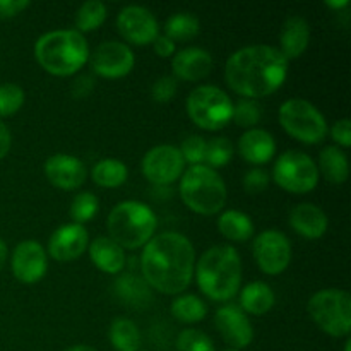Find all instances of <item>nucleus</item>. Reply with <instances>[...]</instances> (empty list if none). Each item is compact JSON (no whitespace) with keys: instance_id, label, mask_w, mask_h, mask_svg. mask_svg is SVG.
<instances>
[{"instance_id":"nucleus-36","label":"nucleus","mask_w":351,"mask_h":351,"mask_svg":"<svg viewBox=\"0 0 351 351\" xmlns=\"http://www.w3.org/2000/svg\"><path fill=\"white\" fill-rule=\"evenodd\" d=\"M24 105V89L14 82L0 84V117H10Z\"/></svg>"},{"instance_id":"nucleus-49","label":"nucleus","mask_w":351,"mask_h":351,"mask_svg":"<svg viewBox=\"0 0 351 351\" xmlns=\"http://www.w3.org/2000/svg\"><path fill=\"white\" fill-rule=\"evenodd\" d=\"M345 351H351V339H346V343H345Z\"/></svg>"},{"instance_id":"nucleus-3","label":"nucleus","mask_w":351,"mask_h":351,"mask_svg":"<svg viewBox=\"0 0 351 351\" xmlns=\"http://www.w3.org/2000/svg\"><path fill=\"white\" fill-rule=\"evenodd\" d=\"M202 293L213 302H228L242 283V261L233 247L216 245L206 250L194 267Z\"/></svg>"},{"instance_id":"nucleus-37","label":"nucleus","mask_w":351,"mask_h":351,"mask_svg":"<svg viewBox=\"0 0 351 351\" xmlns=\"http://www.w3.org/2000/svg\"><path fill=\"white\" fill-rule=\"evenodd\" d=\"M178 351H216L215 343L199 329H184L177 338Z\"/></svg>"},{"instance_id":"nucleus-44","label":"nucleus","mask_w":351,"mask_h":351,"mask_svg":"<svg viewBox=\"0 0 351 351\" xmlns=\"http://www.w3.org/2000/svg\"><path fill=\"white\" fill-rule=\"evenodd\" d=\"M153 48L154 51H156L158 57L167 58L175 53V43L170 40V38L165 36V34H158L156 40L153 41Z\"/></svg>"},{"instance_id":"nucleus-5","label":"nucleus","mask_w":351,"mask_h":351,"mask_svg":"<svg viewBox=\"0 0 351 351\" xmlns=\"http://www.w3.org/2000/svg\"><path fill=\"white\" fill-rule=\"evenodd\" d=\"M180 197L191 211L213 216L226 204V185L219 173L206 165L189 167L180 177Z\"/></svg>"},{"instance_id":"nucleus-33","label":"nucleus","mask_w":351,"mask_h":351,"mask_svg":"<svg viewBox=\"0 0 351 351\" xmlns=\"http://www.w3.org/2000/svg\"><path fill=\"white\" fill-rule=\"evenodd\" d=\"M263 119V106L256 101V99L240 98L239 101L233 105L232 120L239 127L243 129H256L257 123Z\"/></svg>"},{"instance_id":"nucleus-32","label":"nucleus","mask_w":351,"mask_h":351,"mask_svg":"<svg viewBox=\"0 0 351 351\" xmlns=\"http://www.w3.org/2000/svg\"><path fill=\"white\" fill-rule=\"evenodd\" d=\"M106 14H108V9H106L105 3L99 2V0H88L75 12V26H77L75 31L82 34L98 29L105 23Z\"/></svg>"},{"instance_id":"nucleus-34","label":"nucleus","mask_w":351,"mask_h":351,"mask_svg":"<svg viewBox=\"0 0 351 351\" xmlns=\"http://www.w3.org/2000/svg\"><path fill=\"white\" fill-rule=\"evenodd\" d=\"M233 151L235 149H233L232 141H228L226 137H213L206 144V167L213 168V170L226 167L233 158Z\"/></svg>"},{"instance_id":"nucleus-26","label":"nucleus","mask_w":351,"mask_h":351,"mask_svg":"<svg viewBox=\"0 0 351 351\" xmlns=\"http://www.w3.org/2000/svg\"><path fill=\"white\" fill-rule=\"evenodd\" d=\"M317 170L331 184H345L350 175V165L345 151L339 149L338 146H326L319 154Z\"/></svg>"},{"instance_id":"nucleus-28","label":"nucleus","mask_w":351,"mask_h":351,"mask_svg":"<svg viewBox=\"0 0 351 351\" xmlns=\"http://www.w3.org/2000/svg\"><path fill=\"white\" fill-rule=\"evenodd\" d=\"M108 336L115 351H139L141 348V331L130 319H115L110 326Z\"/></svg>"},{"instance_id":"nucleus-23","label":"nucleus","mask_w":351,"mask_h":351,"mask_svg":"<svg viewBox=\"0 0 351 351\" xmlns=\"http://www.w3.org/2000/svg\"><path fill=\"white\" fill-rule=\"evenodd\" d=\"M89 257L99 271L106 274H120L125 267V252L110 237H98L88 245Z\"/></svg>"},{"instance_id":"nucleus-2","label":"nucleus","mask_w":351,"mask_h":351,"mask_svg":"<svg viewBox=\"0 0 351 351\" xmlns=\"http://www.w3.org/2000/svg\"><path fill=\"white\" fill-rule=\"evenodd\" d=\"M288 75V60L278 48L252 45L226 60L225 79L242 98L259 99L276 93Z\"/></svg>"},{"instance_id":"nucleus-40","label":"nucleus","mask_w":351,"mask_h":351,"mask_svg":"<svg viewBox=\"0 0 351 351\" xmlns=\"http://www.w3.org/2000/svg\"><path fill=\"white\" fill-rule=\"evenodd\" d=\"M269 185V173L263 168H252L243 177V189L247 194H261Z\"/></svg>"},{"instance_id":"nucleus-45","label":"nucleus","mask_w":351,"mask_h":351,"mask_svg":"<svg viewBox=\"0 0 351 351\" xmlns=\"http://www.w3.org/2000/svg\"><path fill=\"white\" fill-rule=\"evenodd\" d=\"M10 144H12V137H10L9 127L0 120V160L7 156V153L10 151Z\"/></svg>"},{"instance_id":"nucleus-30","label":"nucleus","mask_w":351,"mask_h":351,"mask_svg":"<svg viewBox=\"0 0 351 351\" xmlns=\"http://www.w3.org/2000/svg\"><path fill=\"white\" fill-rule=\"evenodd\" d=\"M201 31V23L191 12H177L168 17L165 24V36L171 41H189L195 38Z\"/></svg>"},{"instance_id":"nucleus-48","label":"nucleus","mask_w":351,"mask_h":351,"mask_svg":"<svg viewBox=\"0 0 351 351\" xmlns=\"http://www.w3.org/2000/svg\"><path fill=\"white\" fill-rule=\"evenodd\" d=\"M65 351H96V350L88 345H75V346H71V348H67Z\"/></svg>"},{"instance_id":"nucleus-17","label":"nucleus","mask_w":351,"mask_h":351,"mask_svg":"<svg viewBox=\"0 0 351 351\" xmlns=\"http://www.w3.org/2000/svg\"><path fill=\"white\" fill-rule=\"evenodd\" d=\"M89 245L88 230L77 223H69L51 233L48 240V254L58 263H71L81 257Z\"/></svg>"},{"instance_id":"nucleus-51","label":"nucleus","mask_w":351,"mask_h":351,"mask_svg":"<svg viewBox=\"0 0 351 351\" xmlns=\"http://www.w3.org/2000/svg\"><path fill=\"white\" fill-rule=\"evenodd\" d=\"M139 351H141V350H139Z\"/></svg>"},{"instance_id":"nucleus-42","label":"nucleus","mask_w":351,"mask_h":351,"mask_svg":"<svg viewBox=\"0 0 351 351\" xmlns=\"http://www.w3.org/2000/svg\"><path fill=\"white\" fill-rule=\"evenodd\" d=\"M29 7V0H0V19L19 16Z\"/></svg>"},{"instance_id":"nucleus-14","label":"nucleus","mask_w":351,"mask_h":351,"mask_svg":"<svg viewBox=\"0 0 351 351\" xmlns=\"http://www.w3.org/2000/svg\"><path fill=\"white\" fill-rule=\"evenodd\" d=\"M117 27L123 40L129 43L144 47L156 40L160 34L158 21L149 9L141 5H127L117 17Z\"/></svg>"},{"instance_id":"nucleus-9","label":"nucleus","mask_w":351,"mask_h":351,"mask_svg":"<svg viewBox=\"0 0 351 351\" xmlns=\"http://www.w3.org/2000/svg\"><path fill=\"white\" fill-rule=\"evenodd\" d=\"M278 119L288 136L304 144H319L328 136L326 117L307 99L291 98L285 101Z\"/></svg>"},{"instance_id":"nucleus-29","label":"nucleus","mask_w":351,"mask_h":351,"mask_svg":"<svg viewBox=\"0 0 351 351\" xmlns=\"http://www.w3.org/2000/svg\"><path fill=\"white\" fill-rule=\"evenodd\" d=\"M91 177L96 185L103 189H117L122 184H125L127 177H129V170H127L125 163L120 160H113V158H106V160L98 161L91 171Z\"/></svg>"},{"instance_id":"nucleus-35","label":"nucleus","mask_w":351,"mask_h":351,"mask_svg":"<svg viewBox=\"0 0 351 351\" xmlns=\"http://www.w3.org/2000/svg\"><path fill=\"white\" fill-rule=\"evenodd\" d=\"M99 209L98 197L91 192H81V194L75 195L72 199L71 204V218L74 219V223L84 226V223L91 221L96 216Z\"/></svg>"},{"instance_id":"nucleus-20","label":"nucleus","mask_w":351,"mask_h":351,"mask_svg":"<svg viewBox=\"0 0 351 351\" xmlns=\"http://www.w3.org/2000/svg\"><path fill=\"white\" fill-rule=\"evenodd\" d=\"M328 215L319 206L311 204V202L295 206L290 213V226L304 239H321L328 232Z\"/></svg>"},{"instance_id":"nucleus-1","label":"nucleus","mask_w":351,"mask_h":351,"mask_svg":"<svg viewBox=\"0 0 351 351\" xmlns=\"http://www.w3.org/2000/svg\"><path fill=\"white\" fill-rule=\"evenodd\" d=\"M195 250L191 240L177 232L154 235L144 245L141 271L147 287L165 295H178L194 278Z\"/></svg>"},{"instance_id":"nucleus-22","label":"nucleus","mask_w":351,"mask_h":351,"mask_svg":"<svg viewBox=\"0 0 351 351\" xmlns=\"http://www.w3.org/2000/svg\"><path fill=\"white\" fill-rule=\"evenodd\" d=\"M311 43V27L300 16H291L285 21L280 33V47L278 50L285 55L287 60L298 58L305 53Z\"/></svg>"},{"instance_id":"nucleus-4","label":"nucleus","mask_w":351,"mask_h":351,"mask_svg":"<svg viewBox=\"0 0 351 351\" xmlns=\"http://www.w3.org/2000/svg\"><path fill=\"white\" fill-rule=\"evenodd\" d=\"M34 58L50 74L67 77L89 60L88 41L75 29L50 31L34 45Z\"/></svg>"},{"instance_id":"nucleus-46","label":"nucleus","mask_w":351,"mask_h":351,"mask_svg":"<svg viewBox=\"0 0 351 351\" xmlns=\"http://www.w3.org/2000/svg\"><path fill=\"white\" fill-rule=\"evenodd\" d=\"M326 5L328 7H331V9H343V7H348L350 5V2L348 0H328V2H326Z\"/></svg>"},{"instance_id":"nucleus-25","label":"nucleus","mask_w":351,"mask_h":351,"mask_svg":"<svg viewBox=\"0 0 351 351\" xmlns=\"http://www.w3.org/2000/svg\"><path fill=\"white\" fill-rule=\"evenodd\" d=\"M276 297L269 285L264 281H252L240 291V305L245 314L264 315L273 308Z\"/></svg>"},{"instance_id":"nucleus-21","label":"nucleus","mask_w":351,"mask_h":351,"mask_svg":"<svg viewBox=\"0 0 351 351\" xmlns=\"http://www.w3.org/2000/svg\"><path fill=\"white\" fill-rule=\"evenodd\" d=\"M239 153L247 163L264 165L276 153V141L273 134L264 129H250L240 137Z\"/></svg>"},{"instance_id":"nucleus-8","label":"nucleus","mask_w":351,"mask_h":351,"mask_svg":"<svg viewBox=\"0 0 351 351\" xmlns=\"http://www.w3.org/2000/svg\"><path fill=\"white\" fill-rule=\"evenodd\" d=\"M187 113L201 129L221 130L232 122L233 101L218 86H199L189 95Z\"/></svg>"},{"instance_id":"nucleus-11","label":"nucleus","mask_w":351,"mask_h":351,"mask_svg":"<svg viewBox=\"0 0 351 351\" xmlns=\"http://www.w3.org/2000/svg\"><path fill=\"white\" fill-rule=\"evenodd\" d=\"M143 173L151 184L171 185L182 177L185 171V161L178 147L170 144L154 146L144 154Z\"/></svg>"},{"instance_id":"nucleus-15","label":"nucleus","mask_w":351,"mask_h":351,"mask_svg":"<svg viewBox=\"0 0 351 351\" xmlns=\"http://www.w3.org/2000/svg\"><path fill=\"white\" fill-rule=\"evenodd\" d=\"M10 266L17 281L26 285L38 283L48 269L47 250L34 240H24L14 249Z\"/></svg>"},{"instance_id":"nucleus-6","label":"nucleus","mask_w":351,"mask_h":351,"mask_svg":"<svg viewBox=\"0 0 351 351\" xmlns=\"http://www.w3.org/2000/svg\"><path fill=\"white\" fill-rule=\"evenodd\" d=\"M158 219L153 209L139 201H123L108 215V233L122 249L136 250L154 237Z\"/></svg>"},{"instance_id":"nucleus-39","label":"nucleus","mask_w":351,"mask_h":351,"mask_svg":"<svg viewBox=\"0 0 351 351\" xmlns=\"http://www.w3.org/2000/svg\"><path fill=\"white\" fill-rule=\"evenodd\" d=\"M178 91V82L173 75H163L156 79L151 88V96L156 103H168L175 98Z\"/></svg>"},{"instance_id":"nucleus-12","label":"nucleus","mask_w":351,"mask_h":351,"mask_svg":"<svg viewBox=\"0 0 351 351\" xmlns=\"http://www.w3.org/2000/svg\"><path fill=\"white\" fill-rule=\"evenodd\" d=\"M254 257L263 273L278 276L290 266V240L278 230H264L254 240Z\"/></svg>"},{"instance_id":"nucleus-10","label":"nucleus","mask_w":351,"mask_h":351,"mask_svg":"<svg viewBox=\"0 0 351 351\" xmlns=\"http://www.w3.org/2000/svg\"><path fill=\"white\" fill-rule=\"evenodd\" d=\"M273 178L290 194H307L317 187L319 170L308 154L290 149L281 154L274 163Z\"/></svg>"},{"instance_id":"nucleus-19","label":"nucleus","mask_w":351,"mask_h":351,"mask_svg":"<svg viewBox=\"0 0 351 351\" xmlns=\"http://www.w3.org/2000/svg\"><path fill=\"white\" fill-rule=\"evenodd\" d=\"M171 69H173L175 79L182 81L195 82L208 77L213 69V57L209 51L202 48H185L178 51L171 60Z\"/></svg>"},{"instance_id":"nucleus-24","label":"nucleus","mask_w":351,"mask_h":351,"mask_svg":"<svg viewBox=\"0 0 351 351\" xmlns=\"http://www.w3.org/2000/svg\"><path fill=\"white\" fill-rule=\"evenodd\" d=\"M115 293L122 304L134 308L147 307L153 300L149 287L143 278L132 273H122L115 281Z\"/></svg>"},{"instance_id":"nucleus-31","label":"nucleus","mask_w":351,"mask_h":351,"mask_svg":"<svg viewBox=\"0 0 351 351\" xmlns=\"http://www.w3.org/2000/svg\"><path fill=\"white\" fill-rule=\"evenodd\" d=\"M175 319L185 324H195L201 322L208 315V307L204 302L195 295H180L173 300L170 307Z\"/></svg>"},{"instance_id":"nucleus-38","label":"nucleus","mask_w":351,"mask_h":351,"mask_svg":"<svg viewBox=\"0 0 351 351\" xmlns=\"http://www.w3.org/2000/svg\"><path fill=\"white\" fill-rule=\"evenodd\" d=\"M206 144H208V141L201 136L187 137V139L182 143V146L178 147L185 163H191V167L204 163Z\"/></svg>"},{"instance_id":"nucleus-47","label":"nucleus","mask_w":351,"mask_h":351,"mask_svg":"<svg viewBox=\"0 0 351 351\" xmlns=\"http://www.w3.org/2000/svg\"><path fill=\"white\" fill-rule=\"evenodd\" d=\"M5 261H7V245L2 239H0V271L3 269L5 266Z\"/></svg>"},{"instance_id":"nucleus-43","label":"nucleus","mask_w":351,"mask_h":351,"mask_svg":"<svg viewBox=\"0 0 351 351\" xmlns=\"http://www.w3.org/2000/svg\"><path fill=\"white\" fill-rule=\"evenodd\" d=\"M95 89V79L91 75H81L72 82V96L74 98H86Z\"/></svg>"},{"instance_id":"nucleus-13","label":"nucleus","mask_w":351,"mask_h":351,"mask_svg":"<svg viewBox=\"0 0 351 351\" xmlns=\"http://www.w3.org/2000/svg\"><path fill=\"white\" fill-rule=\"evenodd\" d=\"M136 64L134 51L122 41H105L98 45L91 55V67L95 74L105 79H120L130 74Z\"/></svg>"},{"instance_id":"nucleus-27","label":"nucleus","mask_w":351,"mask_h":351,"mask_svg":"<svg viewBox=\"0 0 351 351\" xmlns=\"http://www.w3.org/2000/svg\"><path fill=\"white\" fill-rule=\"evenodd\" d=\"M218 230L225 239L232 242H245L254 235V223L245 213L228 209L219 216Z\"/></svg>"},{"instance_id":"nucleus-7","label":"nucleus","mask_w":351,"mask_h":351,"mask_svg":"<svg viewBox=\"0 0 351 351\" xmlns=\"http://www.w3.org/2000/svg\"><path fill=\"white\" fill-rule=\"evenodd\" d=\"M308 315L321 331L332 338H343L351 331V297L348 291L328 288L311 297Z\"/></svg>"},{"instance_id":"nucleus-16","label":"nucleus","mask_w":351,"mask_h":351,"mask_svg":"<svg viewBox=\"0 0 351 351\" xmlns=\"http://www.w3.org/2000/svg\"><path fill=\"white\" fill-rule=\"evenodd\" d=\"M215 324L221 335L223 341L232 348L243 350L252 343L254 329L245 312L235 304L223 305L216 311Z\"/></svg>"},{"instance_id":"nucleus-50","label":"nucleus","mask_w":351,"mask_h":351,"mask_svg":"<svg viewBox=\"0 0 351 351\" xmlns=\"http://www.w3.org/2000/svg\"><path fill=\"white\" fill-rule=\"evenodd\" d=\"M225 351H242V350H235V348H230V350H225Z\"/></svg>"},{"instance_id":"nucleus-41","label":"nucleus","mask_w":351,"mask_h":351,"mask_svg":"<svg viewBox=\"0 0 351 351\" xmlns=\"http://www.w3.org/2000/svg\"><path fill=\"white\" fill-rule=\"evenodd\" d=\"M331 137L335 139V143H338V146L341 147H350L351 146V122L348 119H341L332 125L331 129Z\"/></svg>"},{"instance_id":"nucleus-18","label":"nucleus","mask_w":351,"mask_h":351,"mask_svg":"<svg viewBox=\"0 0 351 351\" xmlns=\"http://www.w3.org/2000/svg\"><path fill=\"white\" fill-rule=\"evenodd\" d=\"M45 177L53 187L62 191H75L88 177L84 163L71 154H53L45 161Z\"/></svg>"}]
</instances>
